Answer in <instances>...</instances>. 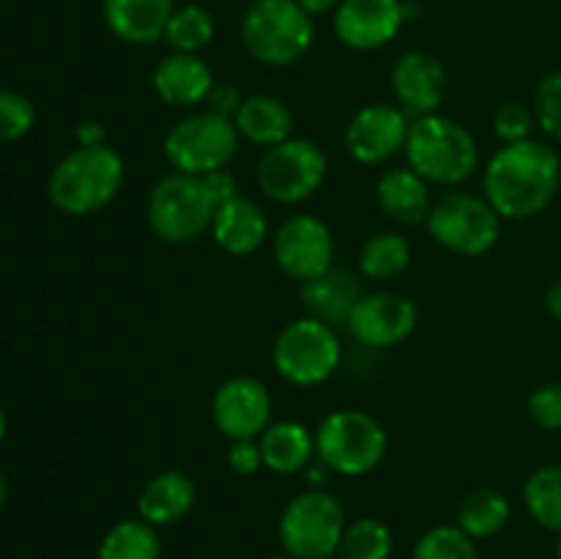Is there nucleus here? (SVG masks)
<instances>
[{"mask_svg": "<svg viewBox=\"0 0 561 559\" xmlns=\"http://www.w3.org/2000/svg\"><path fill=\"white\" fill-rule=\"evenodd\" d=\"M403 151L409 168L427 184H463L480 168V146L474 135L463 124L438 113L411 121Z\"/></svg>", "mask_w": 561, "mask_h": 559, "instance_id": "3", "label": "nucleus"}, {"mask_svg": "<svg viewBox=\"0 0 561 559\" xmlns=\"http://www.w3.org/2000/svg\"><path fill=\"white\" fill-rule=\"evenodd\" d=\"M411 559H480V548L458 524H444L433 526L416 540Z\"/></svg>", "mask_w": 561, "mask_h": 559, "instance_id": "32", "label": "nucleus"}, {"mask_svg": "<svg viewBox=\"0 0 561 559\" xmlns=\"http://www.w3.org/2000/svg\"><path fill=\"white\" fill-rule=\"evenodd\" d=\"M217 201L203 175H162L148 192L146 217L153 233L168 244H190L211 230Z\"/></svg>", "mask_w": 561, "mask_h": 559, "instance_id": "5", "label": "nucleus"}, {"mask_svg": "<svg viewBox=\"0 0 561 559\" xmlns=\"http://www.w3.org/2000/svg\"><path fill=\"white\" fill-rule=\"evenodd\" d=\"M77 142L80 146H104L107 142V132H104V126L99 121H82L77 126Z\"/></svg>", "mask_w": 561, "mask_h": 559, "instance_id": "40", "label": "nucleus"}, {"mask_svg": "<svg viewBox=\"0 0 561 559\" xmlns=\"http://www.w3.org/2000/svg\"><path fill=\"white\" fill-rule=\"evenodd\" d=\"M208 184V190H211L214 201H217V206H222V203H228L230 197L239 195V190H236V179L228 173V170H217V173H208L203 175Z\"/></svg>", "mask_w": 561, "mask_h": 559, "instance_id": "39", "label": "nucleus"}, {"mask_svg": "<svg viewBox=\"0 0 561 559\" xmlns=\"http://www.w3.org/2000/svg\"><path fill=\"white\" fill-rule=\"evenodd\" d=\"M376 201L381 212L398 225L427 223L433 208L431 186L411 168H392L378 179Z\"/></svg>", "mask_w": 561, "mask_h": 559, "instance_id": "23", "label": "nucleus"}, {"mask_svg": "<svg viewBox=\"0 0 561 559\" xmlns=\"http://www.w3.org/2000/svg\"><path fill=\"white\" fill-rule=\"evenodd\" d=\"M340 3H343V0H299V5L310 16H321V14H329V11H337Z\"/></svg>", "mask_w": 561, "mask_h": 559, "instance_id": "41", "label": "nucleus"}, {"mask_svg": "<svg viewBox=\"0 0 561 559\" xmlns=\"http://www.w3.org/2000/svg\"><path fill=\"white\" fill-rule=\"evenodd\" d=\"M392 91L400 107L414 118L438 113L447 93V71L444 64L431 53L411 49L403 53L392 66Z\"/></svg>", "mask_w": 561, "mask_h": 559, "instance_id": "17", "label": "nucleus"}, {"mask_svg": "<svg viewBox=\"0 0 561 559\" xmlns=\"http://www.w3.org/2000/svg\"><path fill=\"white\" fill-rule=\"evenodd\" d=\"M274 261L290 280L318 277L334 263L332 228L316 214H294L274 233Z\"/></svg>", "mask_w": 561, "mask_h": 559, "instance_id": "12", "label": "nucleus"}, {"mask_svg": "<svg viewBox=\"0 0 561 559\" xmlns=\"http://www.w3.org/2000/svg\"><path fill=\"white\" fill-rule=\"evenodd\" d=\"M233 124L244 140L261 148H274L294 135V113L283 99L272 96V93L244 96V104L236 113Z\"/></svg>", "mask_w": 561, "mask_h": 559, "instance_id": "25", "label": "nucleus"}, {"mask_svg": "<svg viewBox=\"0 0 561 559\" xmlns=\"http://www.w3.org/2000/svg\"><path fill=\"white\" fill-rule=\"evenodd\" d=\"M206 110L208 113H217L222 115V118H236V113H239V107L244 104V96H241V91L236 85H230V82H214V88L208 91L206 96Z\"/></svg>", "mask_w": 561, "mask_h": 559, "instance_id": "38", "label": "nucleus"}, {"mask_svg": "<svg viewBox=\"0 0 561 559\" xmlns=\"http://www.w3.org/2000/svg\"><path fill=\"white\" fill-rule=\"evenodd\" d=\"M272 392L261 378L233 376L214 392V425L230 442L257 438L272 425Z\"/></svg>", "mask_w": 561, "mask_h": 559, "instance_id": "13", "label": "nucleus"}, {"mask_svg": "<svg viewBox=\"0 0 561 559\" xmlns=\"http://www.w3.org/2000/svg\"><path fill=\"white\" fill-rule=\"evenodd\" d=\"M531 110H535L537 126L561 142V71H551L537 82Z\"/></svg>", "mask_w": 561, "mask_h": 559, "instance_id": "34", "label": "nucleus"}, {"mask_svg": "<svg viewBox=\"0 0 561 559\" xmlns=\"http://www.w3.org/2000/svg\"><path fill=\"white\" fill-rule=\"evenodd\" d=\"M244 49L263 66H294L316 42V22L299 0H252L241 16Z\"/></svg>", "mask_w": 561, "mask_h": 559, "instance_id": "4", "label": "nucleus"}, {"mask_svg": "<svg viewBox=\"0 0 561 559\" xmlns=\"http://www.w3.org/2000/svg\"><path fill=\"white\" fill-rule=\"evenodd\" d=\"M546 307H548V312H551V318H557V321L561 323V277L553 280V285L548 288Z\"/></svg>", "mask_w": 561, "mask_h": 559, "instance_id": "42", "label": "nucleus"}, {"mask_svg": "<svg viewBox=\"0 0 561 559\" xmlns=\"http://www.w3.org/2000/svg\"><path fill=\"white\" fill-rule=\"evenodd\" d=\"M526 411H529L531 422L542 431H561V384L548 381L531 389Z\"/></svg>", "mask_w": 561, "mask_h": 559, "instance_id": "36", "label": "nucleus"}, {"mask_svg": "<svg viewBox=\"0 0 561 559\" xmlns=\"http://www.w3.org/2000/svg\"><path fill=\"white\" fill-rule=\"evenodd\" d=\"M561 184V159L548 142L502 146L482 173V192L502 219H529L551 206Z\"/></svg>", "mask_w": 561, "mask_h": 559, "instance_id": "1", "label": "nucleus"}, {"mask_svg": "<svg viewBox=\"0 0 561 559\" xmlns=\"http://www.w3.org/2000/svg\"><path fill=\"white\" fill-rule=\"evenodd\" d=\"M327 170L329 159L316 140L290 137V140L263 151L255 168V179L268 201L294 206L321 190V184L327 181Z\"/></svg>", "mask_w": 561, "mask_h": 559, "instance_id": "11", "label": "nucleus"}, {"mask_svg": "<svg viewBox=\"0 0 561 559\" xmlns=\"http://www.w3.org/2000/svg\"><path fill=\"white\" fill-rule=\"evenodd\" d=\"M513 507L510 499L496 488H474L458 504V526L474 540L499 535L507 526Z\"/></svg>", "mask_w": 561, "mask_h": 559, "instance_id": "26", "label": "nucleus"}, {"mask_svg": "<svg viewBox=\"0 0 561 559\" xmlns=\"http://www.w3.org/2000/svg\"><path fill=\"white\" fill-rule=\"evenodd\" d=\"M214 71L201 55L170 53L151 71V88L164 104L173 107H195L206 102L214 88Z\"/></svg>", "mask_w": 561, "mask_h": 559, "instance_id": "18", "label": "nucleus"}, {"mask_svg": "<svg viewBox=\"0 0 561 559\" xmlns=\"http://www.w3.org/2000/svg\"><path fill=\"white\" fill-rule=\"evenodd\" d=\"M389 447L387 431L362 409H337L316 431V453L329 471L362 477L376 469Z\"/></svg>", "mask_w": 561, "mask_h": 559, "instance_id": "6", "label": "nucleus"}, {"mask_svg": "<svg viewBox=\"0 0 561 559\" xmlns=\"http://www.w3.org/2000/svg\"><path fill=\"white\" fill-rule=\"evenodd\" d=\"M420 312L416 305L394 290H373L356 301L348 318V332L367 349H392L411 338Z\"/></svg>", "mask_w": 561, "mask_h": 559, "instance_id": "15", "label": "nucleus"}, {"mask_svg": "<svg viewBox=\"0 0 561 559\" xmlns=\"http://www.w3.org/2000/svg\"><path fill=\"white\" fill-rule=\"evenodd\" d=\"M411 263V244L403 233L381 230L370 236L359 252V272L365 280H392L403 274Z\"/></svg>", "mask_w": 561, "mask_h": 559, "instance_id": "28", "label": "nucleus"}, {"mask_svg": "<svg viewBox=\"0 0 561 559\" xmlns=\"http://www.w3.org/2000/svg\"><path fill=\"white\" fill-rule=\"evenodd\" d=\"M263 466L274 475H299L316 458V433L296 420H283L268 425L257 436Z\"/></svg>", "mask_w": 561, "mask_h": 559, "instance_id": "24", "label": "nucleus"}, {"mask_svg": "<svg viewBox=\"0 0 561 559\" xmlns=\"http://www.w3.org/2000/svg\"><path fill=\"white\" fill-rule=\"evenodd\" d=\"M299 296L307 316L340 329L348 327L351 312H354L356 301L365 296V290H362V280L354 272L332 266L318 277L305 280Z\"/></svg>", "mask_w": 561, "mask_h": 559, "instance_id": "19", "label": "nucleus"}, {"mask_svg": "<svg viewBox=\"0 0 561 559\" xmlns=\"http://www.w3.org/2000/svg\"><path fill=\"white\" fill-rule=\"evenodd\" d=\"M228 466L233 475L252 477L263 469V455L257 438H241V442H230L228 449Z\"/></svg>", "mask_w": 561, "mask_h": 559, "instance_id": "37", "label": "nucleus"}, {"mask_svg": "<svg viewBox=\"0 0 561 559\" xmlns=\"http://www.w3.org/2000/svg\"><path fill=\"white\" fill-rule=\"evenodd\" d=\"M411 118L394 104H367L356 110L345 126V151L359 164H381L403 151L409 140Z\"/></svg>", "mask_w": 561, "mask_h": 559, "instance_id": "16", "label": "nucleus"}, {"mask_svg": "<svg viewBox=\"0 0 561 559\" xmlns=\"http://www.w3.org/2000/svg\"><path fill=\"white\" fill-rule=\"evenodd\" d=\"M411 20V3L403 0H343L334 11V36L356 53L381 49Z\"/></svg>", "mask_w": 561, "mask_h": 559, "instance_id": "14", "label": "nucleus"}, {"mask_svg": "<svg viewBox=\"0 0 561 559\" xmlns=\"http://www.w3.org/2000/svg\"><path fill=\"white\" fill-rule=\"evenodd\" d=\"M211 236L228 255H252V252L261 250L268 236L266 214L255 201L236 195L228 203H222L214 214Z\"/></svg>", "mask_w": 561, "mask_h": 559, "instance_id": "20", "label": "nucleus"}, {"mask_svg": "<svg viewBox=\"0 0 561 559\" xmlns=\"http://www.w3.org/2000/svg\"><path fill=\"white\" fill-rule=\"evenodd\" d=\"M3 436H5V414L3 409H0V442H3Z\"/></svg>", "mask_w": 561, "mask_h": 559, "instance_id": "44", "label": "nucleus"}, {"mask_svg": "<svg viewBox=\"0 0 561 559\" xmlns=\"http://www.w3.org/2000/svg\"><path fill=\"white\" fill-rule=\"evenodd\" d=\"M427 230L444 250L455 255L480 258L496 247L502 236V217L488 197L471 192H447L433 203Z\"/></svg>", "mask_w": 561, "mask_h": 559, "instance_id": "9", "label": "nucleus"}, {"mask_svg": "<svg viewBox=\"0 0 561 559\" xmlns=\"http://www.w3.org/2000/svg\"><path fill=\"white\" fill-rule=\"evenodd\" d=\"M173 0H104V22L126 44L162 42Z\"/></svg>", "mask_w": 561, "mask_h": 559, "instance_id": "22", "label": "nucleus"}, {"mask_svg": "<svg viewBox=\"0 0 561 559\" xmlns=\"http://www.w3.org/2000/svg\"><path fill=\"white\" fill-rule=\"evenodd\" d=\"M524 504L542 529L561 535V464H546L526 477Z\"/></svg>", "mask_w": 561, "mask_h": 559, "instance_id": "29", "label": "nucleus"}, {"mask_svg": "<svg viewBox=\"0 0 561 559\" xmlns=\"http://www.w3.org/2000/svg\"><path fill=\"white\" fill-rule=\"evenodd\" d=\"M5 493H9V486H5V475L0 471V507H3V502H5Z\"/></svg>", "mask_w": 561, "mask_h": 559, "instance_id": "43", "label": "nucleus"}, {"mask_svg": "<svg viewBox=\"0 0 561 559\" xmlns=\"http://www.w3.org/2000/svg\"><path fill=\"white\" fill-rule=\"evenodd\" d=\"M557 557L561 559V535H557Z\"/></svg>", "mask_w": 561, "mask_h": 559, "instance_id": "46", "label": "nucleus"}, {"mask_svg": "<svg viewBox=\"0 0 561 559\" xmlns=\"http://www.w3.org/2000/svg\"><path fill=\"white\" fill-rule=\"evenodd\" d=\"M535 124H537L535 110H529L520 102H507L493 113V135H496L504 146L529 140Z\"/></svg>", "mask_w": 561, "mask_h": 559, "instance_id": "35", "label": "nucleus"}, {"mask_svg": "<svg viewBox=\"0 0 561 559\" xmlns=\"http://www.w3.org/2000/svg\"><path fill=\"white\" fill-rule=\"evenodd\" d=\"M124 159L115 148L77 146L55 164L47 195L58 212L69 217H85L118 197L124 186Z\"/></svg>", "mask_w": 561, "mask_h": 559, "instance_id": "2", "label": "nucleus"}, {"mask_svg": "<svg viewBox=\"0 0 561 559\" xmlns=\"http://www.w3.org/2000/svg\"><path fill=\"white\" fill-rule=\"evenodd\" d=\"M217 25H214L211 11L203 9L197 3L175 5L173 16H170L168 27H164L162 42L168 44L173 53H192L201 55V49H206L211 44Z\"/></svg>", "mask_w": 561, "mask_h": 559, "instance_id": "30", "label": "nucleus"}, {"mask_svg": "<svg viewBox=\"0 0 561 559\" xmlns=\"http://www.w3.org/2000/svg\"><path fill=\"white\" fill-rule=\"evenodd\" d=\"M239 129L217 113L186 115L164 135L162 151L179 173L208 175L225 170L239 151Z\"/></svg>", "mask_w": 561, "mask_h": 559, "instance_id": "10", "label": "nucleus"}, {"mask_svg": "<svg viewBox=\"0 0 561 559\" xmlns=\"http://www.w3.org/2000/svg\"><path fill=\"white\" fill-rule=\"evenodd\" d=\"M36 124V107L16 91H0V142L20 140Z\"/></svg>", "mask_w": 561, "mask_h": 559, "instance_id": "33", "label": "nucleus"}, {"mask_svg": "<svg viewBox=\"0 0 561 559\" xmlns=\"http://www.w3.org/2000/svg\"><path fill=\"white\" fill-rule=\"evenodd\" d=\"M392 548V529L381 518H356L345 526L337 554L340 559H389Z\"/></svg>", "mask_w": 561, "mask_h": 559, "instance_id": "31", "label": "nucleus"}, {"mask_svg": "<svg viewBox=\"0 0 561 559\" xmlns=\"http://www.w3.org/2000/svg\"><path fill=\"white\" fill-rule=\"evenodd\" d=\"M343 360L337 329L305 316L279 329L272 345L274 370L296 387H316L334 376Z\"/></svg>", "mask_w": 561, "mask_h": 559, "instance_id": "8", "label": "nucleus"}, {"mask_svg": "<svg viewBox=\"0 0 561 559\" xmlns=\"http://www.w3.org/2000/svg\"><path fill=\"white\" fill-rule=\"evenodd\" d=\"M99 559H159L162 557V540L157 526L142 518H124L102 537L99 543Z\"/></svg>", "mask_w": 561, "mask_h": 559, "instance_id": "27", "label": "nucleus"}, {"mask_svg": "<svg viewBox=\"0 0 561 559\" xmlns=\"http://www.w3.org/2000/svg\"><path fill=\"white\" fill-rule=\"evenodd\" d=\"M348 526L345 510L334 493L310 488L296 493L279 518V543L294 559H332Z\"/></svg>", "mask_w": 561, "mask_h": 559, "instance_id": "7", "label": "nucleus"}, {"mask_svg": "<svg viewBox=\"0 0 561 559\" xmlns=\"http://www.w3.org/2000/svg\"><path fill=\"white\" fill-rule=\"evenodd\" d=\"M195 499L197 488L192 477H186L179 469L159 471L142 486L140 497H137V515L151 526L179 524L181 518L192 513Z\"/></svg>", "mask_w": 561, "mask_h": 559, "instance_id": "21", "label": "nucleus"}, {"mask_svg": "<svg viewBox=\"0 0 561 559\" xmlns=\"http://www.w3.org/2000/svg\"><path fill=\"white\" fill-rule=\"evenodd\" d=\"M263 559H294V557H288V554H274V557H263Z\"/></svg>", "mask_w": 561, "mask_h": 559, "instance_id": "45", "label": "nucleus"}]
</instances>
